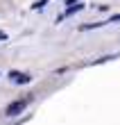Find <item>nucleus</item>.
Listing matches in <instances>:
<instances>
[{"mask_svg": "<svg viewBox=\"0 0 120 125\" xmlns=\"http://www.w3.org/2000/svg\"><path fill=\"white\" fill-rule=\"evenodd\" d=\"M29 102H32V95H27V98H18V100L9 102V105H7V109H5V116H9V118H14V116L23 114L25 109H27V105H29Z\"/></svg>", "mask_w": 120, "mask_h": 125, "instance_id": "obj_1", "label": "nucleus"}, {"mask_svg": "<svg viewBox=\"0 0 120 125\" xmlns=\"http://www.w3.org/2000/svg\"><path fill=\"white\" fill-rule=\"evenodd\" d=\"M7 77H9L14 84H27L29 80H32V77L27 75V73H20V71H11V73H9Z\"/></svg>", "mask_w": 120, "mask_h": 125, "instance_id": "obj_2", "label": "nucleus"}, {"mask_svg": "<svg viewBox=\"0 0 120 125\" xmlns=\"http://www.w3.org/2000/svg\"><path fill=\"white\" fill-rule=\"evenodd\" d=\"M82 7H84V5H70V7H68V11H66V16H73V14H75V11H79Z\"/></svg>", "mask_w": 120, "mask_h": 125, "instance_id": "obj_3", "label": "nucleus"}, {"mask_svg": "<svg viewBox=\"0 0 120 125\" xmlns=\"http://www.w3.org/2000/svg\"><path fill=\"white\" fill-rule=\"evenodd\" d=\"M104 23H120V14H116V16H111L109 21H104Z\"/></svg>", "mask_w": 120, "mask_h": 125, "instance_id": "obj_4", "label": "nucleus"}, {"mask_svg": "<svg viewBox=\"0 0 120 125\" xmlns=\"http://www.w3.org/2000/svg\"><path fill=\"white\" fill-rule=\"evenodd\" d=\"M46 2H48V0H36V5H34V7H43Z\"/></svg>", "mask_w": 120, "mask_h": 125, "instance_id": "obj_5", "label": "nucleus"}, {"mask_svg": "<svg viewBox=\"0 0 120 125\" xmlns=\"http://www.w3.org/2000/svg\"><path fill=\"white\" fill-rule=\"evenodd\" d=\"M0 41H7V34H5L2 30H0Z\"/></svg>", "mask_w": 120, "mask_h": 125, "instance_id": "obj_6", "label": "nucleus"}, {"mask_svg": "<svg viewBox=\"0 0 120 125\" xmlns=\"http://www.w3.org/2000/svg\"><path fill=\"white\" fill-rule=\"evenodd\" d=\"M73 2H79V0H66V5H73Z\"/></svg>", "mask_w": 120, "mask_h": 125, "instance_id": "obj_7", "label": "nucleus"}]
</instances>
